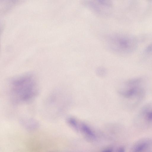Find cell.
<instances>
[{"label": "cell", "instance_id": "2", "mask_svg": "<svg viewBox=\"0 0 152 152\" xmlns=\"http://www.w3.org/2000/svg\"><path fill=\"white\" fill-rule=\"evenodd\" d=\"M119 93L128 100L131 108H135L141 103L146 95V86L144 79L137 77L126 80L123 83Z\"/></svg>", "mask_w": 152, "mask_h": 152}, {"label": "cell", "instance_id": "4", "mask_svg": "<svg viewBox=\"0 0 152 152\" xmlns=\"http://www.w3.org/2000/svg\"><path fill=\"white\" fill-rule=\"evenodd\" d=\"M84 3L92 11L101 15H109L112 9V3L110 1L87 0L85 1Z\"/></svg>", "mask_w": 152, "mask_h": 152}, {"label": "cell", "instance_id": "11", "mask_svg": "<svg viewBox=\"0 0 152 152\" xmlns=\"http://www.w3.org/2000/svg\"><path fill=\"white\" fill-rule=\"evenodd\" d=\"M113 149L110 148L107 149L103 150L102 152H113Z\"/></svg>", "mask_w": 152, "mask_h": 152}, {"label": "cell", "instance_id": "6", "mask_svg": "<svg viewBox=\"0 0 152 152\" xmlns=\"http://www.w3.org/2000/svg\"><path fill=\"white\" fill-rule=\"evenodd\" d=\"M152 147V139H143L138 141L133 145L131 152H149Z\"/></svg>", "mask_w": 152, "mask_h": 152}, {"label": "cell", "instance_id": "10", "mask_svg": "<svg viewBox=\"0 0 152 152\" xmlns=\"http://www.w3.org/2000/svg\"><path fill=\"white\" fill-rule=\"evenodd\" d=\"M125 150L124 148L123 147H120L118 150L117 152H125Z\"/></svg>", "mask_w": 152, "mask_h": 152}, {"label": "cell", "instance_id": "7", "mask_svg": "<svg viewBox=\"0 0 152 152\" xmlns=\"http://www.w3.org/2000/svg\"><path fill=\"white\" fill-rule=\"evenodd\" d=\"M80 129L83 133L88 137L91 139H94L96 138L94 133L86 125L84 124H81Z\"/></svg>", "mask_w": 152, "mask_h": 152}, {"label": "cell", "instance_id": "3", "mask_svg": "<svg viewBox=\"0 0 152 152\" xmlns=\"http://www.w3.org/2000/svg\"><path fill=\"white\" fill-rule=\"evenodd\" d=\"M107 47L110 51L120 55H128L137 48L138 40L131 34L118 33L110 34L105 40Z\"/></svg>", "mask_w": 152, "mask_h": 152}, {"label": "cell", "instance_id": "9", "mask_svg": "<svg viewBox=\"0 0 152 152\" xmlns=\"http://www.w3.org/2000/svg\"><path fill=\"white\" fill-rule=\"evenodd\" d=\"M67 122L69 125L75 131H79V127L75 119L72 118H69L67 119Z\"/></svg>", "mask_w": 152, "mask_h": 152}, {"label": "cell", "instance_id": "8", "mask_svg": "<svg viewBox=\"0 0 152 152\" xmlns=\"http://www.w3.org/2000/svg\"><path fill=\"white\" fill-rule=\"evenodd\" d=\"M142 52L144 59L152 55V42L150 43L145 48Z\"/></svg>", "mask_w": 152, "mask_h": 152}, {"label": "cell", "instance_id": "1", "mask_svg": "<svg viewBox=\"0 0 152 152\" xmlns=\"http://www.w3.org/2000/svg\"><path fill=\"white\" fill-rule=\"evenodd\" d=\"M9 85L10 98L15 104L30 102L35 98L38 93L36 80L31 73L12 78L10 80Z\"/></svg>", "mask_w": 152, "mask_h": 152}, {"label": "cell", "instance_id": "5", "mask_svg": "<svg viewBox=\"0 0 152 152\" xmlns=\"http://www.w3.org/2000/svg\"><path fill=\"white\" fill-rule=\"evenodd\" d=\"M136 119L145 124L152 123V103L143 106L137 113Z\"/></svg>", "mask_w": 152, "mask_h": 152}, {"label": "cell", "instance_id": "12", "mask_svg": "<svg viewBox=\"0 0 152 152\" xmlns=\"http://www.w3.org/2000/svg\"><path fill=\"white\" fill-rule=\"evenodd\" d=\"M149 152H152V151H149Z\"/></svg>", "mask_w": 152, "mask_h": 152}]
</instances>
